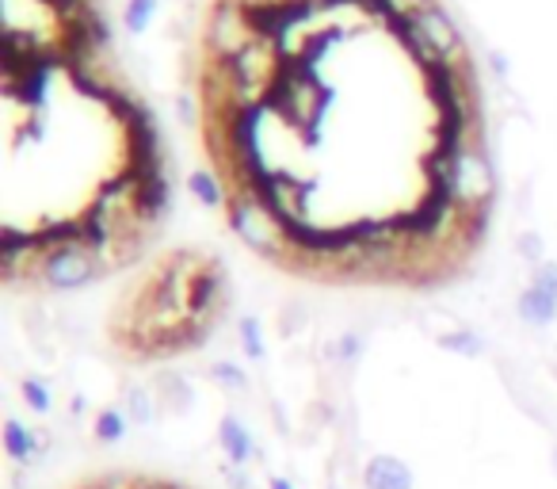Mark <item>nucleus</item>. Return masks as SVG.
Listing matches in <instances>:
<instances>
[{
	"instance_id": "aec40b11",
	"label": "nucleus",
	"mask_w": 557,
	"mask_h": 489,
	"mask_svg": "<svg viewBox=\"0 0 557 489\" xmlns=\"http://www.w3.org/2000/svg\"><path fill=\"white\" fill-rule=\"evenodd\" d=\"M161 12V0H126L123 4V27L131 35H146L149 24L157 20Z\"/></svg>"
},
{
	"instance_id": "b1692460",
	"label": "nucleus",
	"mask_w": 557,
	"mask_h": 489,
	"mask_svg": "<svg viewBox=\"0 0 557 489\" xmlns=\"http://www.w3.org/2000/svg\"><path fill=\"white\" fill-rule=\"evenodd\" d=\"M176 111H180V119H184V123H195V119L202 115V103L195 100L191 93H180L176 96Z\"/></svg>"
},
{
	"instance_id": "6e6552de",
	"label": "nucleus",
	"mask_w": 557,
	"mask_h": 489,
	"mask_svg": "<svg viewBox=\"0 0 557 489\" xmlns=\"http://www.w3.org/2000/svg\"><path fill=\"white\" fill-rule=\"evenodd\" d=\"M50 451V436L39 428H27L20 417L4 420V455L12 466H35L42 463V455Z\"/></svg>"
},
{
	"instance_id": "4be33fe9",
	"label": "nucleus",
	"mask_w": 557,
	"mask_h": 489,
	"mask_svg": "<svg viewBox=\"0 0 557 489\" xmlns=\"http://www.w3.org/2000/svg\"><path fill=\"white\" fill-rule=\"evenodd\" d=\"M516 253L523 260H531L534 268L546 265V260H542V237H539V233H523V237L516 241Z\"/></svg>"
},
{
	"instance_id": "412c9836",
	"label": "nucleus",
	"mask_w": 557,
	"mask_h": 489,
	"mask_svg": "<svg viewBox=\"0 0 557 489\" xmlns=\"http://www.w3.org/2000/svg\"><path fill=\"white\" fill-rule=\"evenodd\" d=\"M329 352H333L336 364H356V359L363 356V337H359V333H341Z\"/></svg>"
},
{
	"instance_id": "f03ea898",
	"label": "nucleus",
	"mask_w": 557,
	"mask_h": 489,
	"mask_svg": "<svg viewBox=\"0 0 557 489\" xmlns=\"http://www.w3.org/2000/svg\"><path fill=\"white\" fill-rule=\"evenodd\" d=\"M100 280H108V272H103L92 245H65V249L47 253L39 272V288L50 295H77Z\"/></svg>"
},
{
	"instance_id": "f8f14e48",
	"label": "nucleus",
	"mask_w": 557,
	"mask_h": 489,
	"mask_svg": "<svg viewBox=\"0 0 557 489\" xmlns=\"http://www.w3.org/2000/svg\"><path fill=\"white\" fill-rule=\"evenodd\" d=\"M187 192H191V199L207 210L230 207V184H225V176L218 169H195L191 176H187Z\"/></svg>"
},
{
	"instance_id": "393cba45",
	"label": "nucleus",
	"mask_w": 557,
	"mask_h": 489,
	"mask_svg": "<svg viewBox=\"0 0 557 489\" xmlns=\"http://www.w3.org/2000/svg\"><path fill=\"white\" fill-rule=\"evenodd\" d=\"M268 489H298V486L287 478V474H271V478H268Z\"/></svg>"
},
{
	"instance_id": "a211bd4d",
	"label": "nucleus",
	"mask_w": 557,
	"mask_h": 489,
	"mask_svg": "<svg viewBox=\"0 0 557 489\" xmlns=\"http://www.w3.org/2000/svg\"><path fill=\"white\" fill-rule=\"evenodd\" d=\"M20 398H24L27 409L39 413V417H50V413H54V394H50V382L39 379V375H24V379H20Z\"/></svg>"
},
{
	"instance_id": "39448f33",
	"label": "nucleus",
	"mask_w": 557,
	"mask_h": 489,
	"mask_svg": "<svg viewBox=\"0 0 557 489\" xmlns=\"http://www.w3.org/2000/svg\"><path fill=\"white\" fill-rule=\"evenodd\" d=\"M230 314V276H225L222 260H202L199 276L191 283V321L207 326L214 333Z\"/></svg>"
},
{
	"instance_id": "7ed1b4c3",
	"label": "nucleus",
	"mask_w": 557,
	"mask_h": 489,
	"mask_svg": "<svg viewBox=\"0 0 557 489\" xmlns=\"http://www.w3.org/2000/svg\"><path fill=\"white\" fill-rule=\"evenodd\" d=\"M256 39L252 24H248V12L240 0H214L207 12V24H202V54L207 58H230L240 47Z\"/></svg>"
},
{
	"instance_id": "4468645a",
	"label": "nucleus",
	"mask_w": 557,
	"mask_h": 489,
	"mask_svg": "<svg viewBox=\"0 0 557 489\" xmlns=\"http://www.w3.org/2000/svg\"><path fill=\"white\" fill-rule=\"evenodd\" d=\"M119 394H123V409H126V417H131V425H134V428L157 425V417H161V402H157L153 387H141V382H131V387H123Z\"/></svg>"
},
{
	"instance_id": "6ab92c4d",
	"label": "nucleus",
	"mask_w": 557,
	"mask_h": 489,
	"mask_svg": "<svg viewBox=\"0 0 557 489\" xmlns=\"http://www.w3.org/2000/svg\"><path fill=\"white\" fill-rule=\"evenodd\" d=\"M237 341H240V352H245V359H252V364H263L268 359V341H263V326L260 318H240L237 326Z\"/></svg>"
},
{
	"instance_id": "f257e3e1",
	"label": "nucleus",
	"mask_w": 557,
	"mask_h": 489,
	"mask_svg": "<svg viewBox=\"0 0 557 489\" xmlns=\"http://www.w3.org/2000/svg\"><path fill=\"white\" fill-rule=\"evenodd\" d=\"M225 222H230L233 237H237L245 249H252L256 257L268 260V265L287 268V249H290L287 230H283V222H278L260 199H252L248 192H233L230 207H225Z\"/></svg>"
},
{
	"instance_id": "a878e982",
	"label": "nucleus",
	"mask_w": 557,
	"mask_h": 489,
	"mask_svg": "<svg viewBox=\"0 0 557 489\" xmlns=\"http://www.w3.org/2000/svg\"><path fill=\"white\" fill-rule=\"evenodd\" d=\"M554 459H557V451H554Z\"/></svg>"
},
{
	"instance_id": "20e7f679",
	"label": "nucleus",
	"mask_w": 557,
	"mask_h": 489,
	"mask_svg": "<svg viewBox=\"0 0 557 489\" xmlns=\"http://www.w3.org/2000/svg\"><path fill=\"white\" fill-rule=\"evenodd\" d=\"M0 245H4V268H0V280H4V288H9V291L39 288L42 260H47V249H42L39 233H20L16 225H9Z\"/></svg>"
},
{
	"instance_id": "9d476101",
	"label": "nucleus",
	"mask_w": 557,
	"mask_h": 489,
	"mask_svg": "<svg viewBox=\"0 0 557 489\" xmlns=\"http://www.w3.org/2000/svg\"><path fill=\"white\" fill-rule=\"evenodd\" d=\"M412 486H417V478H412V466L405 459L386 455V451L367 459L363 489H412Z\"/></svg>"
},
{
	"instance_id": "0eeeda50",
	"label": "nucleus",
	"mask_w": 557,
	"mask_h": 489,
	"mask_svg": "<svg viewBox=\"0 0 557 489\" xmlns=\"http://www.w3.org/2000/svg\"><path fill=\"white\" fill-rule=\"evenodd\" d=\"M420 27H424V35L432 39V47L440 50V58L443 62H470L466 58V42H462V32H458V24L450 20V12L443 9L440 0L435 4H428L424 12H420Z\"/></svg>"
},
{
	"instance_id": "2eb2a0df",
	"label": "nucleus",
	"mask_w": 557,
	"mask_h": 489,
	"mask_svg": "<svg viewBox=\"0 0 557 489\" xmlns=\"http://www.w3.org/2000/svg\"><path fill=\"white\" fill-rule=\"evenodd\" d=\"M131 417H126L123 405H103L100 413L92 417V436L96 443H103V448H115V443H123L126 436H131Z\"/></svg>"
},
{
	"instance_id": "1a4fd4ad",
	"label": "nucleus",
	"mask_w": 557,
	"mask_h": 489,
	"mask_svg": "<svg viewBox=\"0 0 557 489\" xmlns=\"http://www.w3.org/2000/svg\"><path fill=\"white\" fill-rule=\"evenodd\" d=\"M218 448H222L225 463H233V466H252L256 459H260L252 428H248L237 413H225V417L218 420Z\"/></svg>"
},
{
	"instance_id": "f3484780",
	"label": "nucleus",
	"mask_w": 557,
	"mask_h": 489,
	"mask_svg": "<svg viewBox=\"0 0 557 489\" xmlns=\"http://www.w3.org/2000/svg\"><path fill=\"white\" fill-rule=\"evenodd\" d=\"M435 344H440L443 352H450V356H462V359L485 356V337L473 333V329H447V333L435 337Z\"/></svg>"
},
{
	"instance_id": "dca6fc26",
	"label": "nucleus",
	"mask_w": 557,
	"mask_h": 489,
	"mask_svg": "<svg viewBox=\"0 0 557 489\" xmlns=\"http://www.w3.org/2000/svg\"><path fill=\"white\" fill-rule=\"evenodd\" d=\"M207 379L214 382V387H222L225 394H248V390H252V379H248V371L237 359H214V364L207 367Z\"/></svg>"
},
{
	"instance_id": "423d86ee",
	"label": "nucleus",
	"mask_w": 557,
	"mask_h": 489,
	"mask_svg": "<svg viewBox=\"0 0 557 489\" xmlns=\"http://www.w3.org/2000/svg\"><path fill=\"white\" fill-rule=\"evenodd\" d=\"M496 176L488 164L485 149H470V154L455 157V199L462 207H493Z\"/></svg>"
},
{
	"instance_id": "ddd939ff",
	"label": "nucleus",
	"mask_w": 557,
	"mask_h": 489,
	"mask_svg": "<svg viewBox=\"0 0 557 489\" xmlns=\"http://www.w3.org/2000/svg\"><path fill=\"white\" fill-rule=\"evenodd\" d=\"M516 310H519V318H523L527 326H534V329L554 326V321H557V295H549V291L527 283V288L519 291V298H516Z\"/></svg>"
},
{
	"instance_id": "9b49d317",
	"label": "nucleus",
	"mask_w": 557,
	"mask_h": 489,
	"mask_svg": "<svg viewBox=\"0 0 557 489\" xmlns=\"http://www.w3.org/2000/svg\"><path fill=\"white\" fill-rule=\"evenodd\" d=\"M153 394H157V402H161V413H169V417H180V413H187L195 405L191 382L180 371H157Z\"/></svg>"
},
{
	"instance_id": "5701e85b",
	"label": "nucleus",
	"mask_w": 557,
	"mask_h": 489,
	"mask_svg": "<svg viewBox=\"0 0 557 489\" xmlns=\"http://www.w3.org/2000/svg\"><path fill=\"white\" fill-rule=\"evenodd\" d=\"M531 283L542 291H549V295H557V265H539L531 276Z\"/></svg>"
}]
</instances>
